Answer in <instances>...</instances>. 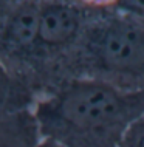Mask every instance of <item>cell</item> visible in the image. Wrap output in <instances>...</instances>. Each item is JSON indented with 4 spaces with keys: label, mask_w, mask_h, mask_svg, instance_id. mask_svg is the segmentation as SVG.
Instances as JSON below:
<instances>
[{
    "label": "cell",
    "mask_w": 144,
    "mask_h": 147,
    "mask_svg": "<svg viewBox=\"0 0 144 147\" xmlns=\"http://www.w3.org/2000/svg\"><path fill=\"white\" fill-rule=\"evenodd\" d=\"M33 115L41 140L62 147H121L144 115V90L70 78L43 91Z\"/></svg>",
    "instance_id": "1"
},
{
    "label": "cell",
    "mask_w": 144,
    "mask_h": 147,
    "mask_svg": "<svg viewBox=\"0 0 144 147\" xmlns=\"http://www.w3.org/2000/svg\"><path fill=\"white\" fill-rule=\"evenodd\" d=\"M70 78L144 90V20L112 8L98 9L62 65V81Z\"/></svg>",
    "instance_id": "2"
},
{
    "label": "cell",
    "mask_w": 144,
    "mask_h": 147,
    "mask_svg": "<svg viewBox=\"0 0 144 147\" xmlns=\"http://www.w3.org/2000/svg\"><path fill=\"white\" fill-rule=\"evenodd\" d=\"M39 98V90L0 57V116L30 112Z\"/></svg>",
    "instance_id": "3"
},
{
    "label": "cell",
    "mask_w": 144,
    "mask_h": 147,
    "mask_svg": "<svg viewBox=\"0 0 144 147\" xmlns=\"http://www.w3.org/2000/svg\"><path fill=\"white\" fill-rule=\"evenodd\" d=\"M41 141L33 110L0 116V147H33Z\"/></svg>",
    "instance_id": "4"
},
{
    "label": "cell",
    "mask_w": 144,
    "mask_h": 147,
    "mask_svg": "<svg viewBox=\"0 0 144 147\" xmlns=\"http://www.w3.org/2000/svg\"><path fill=\"white\" fill-rule=\"evenodd\" d=\"M121 147H144V115L130 127Z\"/></svg>",
    "instance_id": "5"
},
{
    "label": "cell",
    "mask_w": 144,
    "mask_h": 147,
    "mask_svg": "<svg viewBox=\"0 0 144 147\" xmlns=\"http://www.w3.org/2000/svg\"><path fill=\"white\" fill-rule=\"evenodd\" d=\"M112 9L144 20V0H116Z\"/></svg>",
    "instance_id": "6"
},
{
    "label": "cell",
    "mask_w": 144,
    "mask_h": 147,
    "mask_svg": "<svg viewBox=\"0 0 144 147\" xmlns=\"http://www.w3.org/2000/svg\"><path fill=\"white\" fill-rule=\"evenodd\" d=\"M79 2L93 9H109L115 5L116 0H79Z\"/></svg>",
    "instance_id": "7"
},
{
    "label": "cell",
    "mask_w": 144,
    "mask_h": 147,
    "mask_svg": "<svg viewBox=\"0 0 144 147\" xmlns=\"http://www.w3.org/2000/svg\"><path fill=\"white\" fill-rule=\"evenodd\" d=\"M19 0H0V23L3 22V19L6 17V14L13 9V6Z\"/></svg>",
    "instance_id": "8"
},
{
    "label": "cell",
    "mask_w": 144,
    "mask_h": 147,
    "mask_svg": "<svg viewBox=\"0 0 144 147\" xmlns=\"http://www.w3.org/2000/svg\"><path fill=\"white\" fill-rule=\"evenodd\" d=\"M33 147H62V146L56 144V142H53V141H48V140H41L37 144L33 146Z\"/></svg>",
    "instance_id": "9"
}]
</instances>
